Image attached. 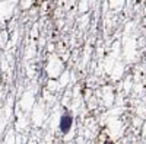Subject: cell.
Wrapping results in <instances>:
<instances>
[{"instance_id": "7a4b0ae2", "label": "cell", "mask_w": 146, "mask_h": 144, "mask_svg": "<svg viewBox=\"0 0 146 144\" xmlns=\"http://www.w3.org/2000/svg\"><path fill=\"white\" fill-rule=\"evenodd\" d=\"M105 144H114V143H113V141H107Z\"/></svg>"}, {"instance_id": "6da1fadb", "label": "cell", "mask_w": 146, "mask_h": 144, "mask_svg": "<svg viewBox=\"0 0 146 144\" xmlns=\"http://www.w3.org/2000/svg\"><path fill=\"white\" fill-rule=\"evenodd\" d=\"M72 125H73V116H72L69 112H64L62 116H60V121H58V130L62 131L63 134H67V133H70Z\"/></svg>"}]
</instances>
